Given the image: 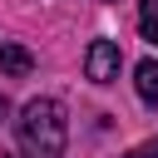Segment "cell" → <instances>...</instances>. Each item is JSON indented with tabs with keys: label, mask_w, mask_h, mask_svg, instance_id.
Segmentation results:
<instances>
[{
	"label": "cell",
	"mask_w": 158,
	"mask_h": 158,
	"mask_svg": "<svg viewBox=\"0 0 158 158\" xmlns=\"http://www.w3.org/2000/svg\"><path fill=\"white\" fill-rule=\"evenodd\" d=\"M15 138L25 158H64V143H69L64 109L54 99H30L15 118Z\"/></svg>",
	"instance_id": "6da1fadb"
},
{
	"label": "cell",
	"mask_w": 158,
	"mask_h": 158,
	"mask_svg": "<svg viewBox=\"0 0 158 158\" xmlns=\"http://www.w3.org/2000/svg\"><path fill=\"white\" fill-rule=\"evenodd\" d=\"M118 64H123V54H118L114 40H94V44L84 49V74H89L94 84H114V79H118Z\"/></svg>",
	"instance_id": "7a4b0ae2"
},
{
	"label": "cell",
	"mask_w": 158,
	"mask_h": 158,
	"mask_svg": "<svg viewBox=\"0 0 158 158\" xmlns=\"http://www.w3.org/2000/svg\"><path fill=\"white\" fill-rule=\"evenodd\" d=\"M0 69L20 79V74H30V69H35V54H30L25 44H0Z\"/></svg>",
	"instance_id": "3957f363"
},
{
	"label": "cell",
	"mask_w": 158,
	"mask_h": 158,
	"mask_svg": "<svg viewBox=\"0 0 158 158\" xmlns=\"http://www.w3.org/2000/svg\"><path fill=\"white\" fill-rule=\"evenodd\" d=\"M133 84H138V99L143 104H158V59H143L133 69Z\"/></svg>",
	"instance_id": "277c9868"
},
{
	"label": "cell",
	"mask_w": 158,
	"mask_h": 158,
	"mask_svg": "<svg viewBox=\"0 0 158 158\" xmlns=\"http://www.w3.org/2000/svg\"><path fill=\"white\" fill-rule=\"evenodd\" d=\"M138 30L148 44H158V0H138Z\"/></svg>",
	"instance_id": "5b68a950"
},
{
	"label": "cell",
	"mask_w": 158,
	"mask_h": 158,
	"mask_svg": "<svg viewBox=\"0 0 158 158\" xmlns=\"http://www.w3.org/2000/svg\"><path fill=\"white\" fill-rule=\"evenodd\" d=\"M128 158H158V148H138V153H128Z\"/></svg>",
	"instance_id": "8992f818"
},
{
	"label": "cell",
	"mask_w": 158,
	"mask_h": 158,
	"mask_svg": "<svg viewBox=\"0 0 158 158\" xmlns=\"http://www.w3.org/2000/svg\"><path fill=\"white\" fill-rule=\"evenodd\" d=\"M5 114H10V104H5V94H0V123H5Z\"/></svg>",
	"instance_id": "52a82bcc"
},
{
	"label": "cell",
	"mask_w": 158,
	"mask_h": 158,
	"mask_svg": "<svg viewBox=\"0 0 158 158\" xmlns=\"http://www.w3.org/2000/svg\"><path fill=\"white\" fill-rule=\"evenodd\" d=\"M0 158H10V153H0Z\"/></svg>",
	"instance_id": "ba28073f"
}]
</instances>
